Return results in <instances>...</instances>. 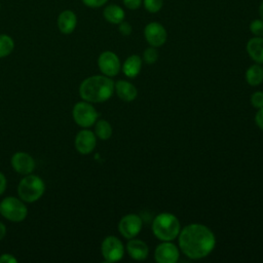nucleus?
<instances>
[{"label":"nucleus","mask_w":263,"mask_h":263,"mask_svg":"<svg viewBox=\"0 0 263 263\" xmlns=\"http://www.w3.org/2000/svg\"><path fill=\"white\" fill-rule=\"evenodd\" d=\"M178 237L181 251L193 260L206 257L216 246V237L213 231L205 225L198 223L185 226Z\"/></svg>","instance_id":"obj_1"},{"label":"nucleus","mask_w":263,"mask_h":263,"mask_svg":"<svg viewBox=\"0 0 263 263\" xmlns=\"http://www.w3.org/2000/svg\"><path fill=\"white\" fill-rule=\"evenodd\" d=\"M114 92V82L106 75H95L84 79L79 85L80 97L89 103H103Z\"/></svg>","instance_id":"obj_2"},{"label":"nucleus","mask_w":263,"mask_h":263,"mask_svg":"<svg viewBox=\"0 0 263 263\" xmlns=\"http://www.w3.org/2000/svg\"><path fill=\"white\" fill-rule=\"evenodd\" d=\"M153 234L162 241L176 239L181 231L179 219L171 213L158 214L152 222Z\"/></svg>","instance_id":"obj_3"},{"label":"nucleus","mask_w":263,"mask_h":263,"mask_svg":"<svg viewBox=\"0 0 263 263\" xmlns=\"http://www.w3.org/2000/svg\"><path fill=\"white\" fill-rule=\"evenodd\" d=\"M45 191V184L41 178L35 175H26L17 186L18 196L23 201L34 202L38 200Z\"/></svg>","instance_id":"obj_4"},{"label":"nucleus","mask_w":263,"mask_h":263,"mask_svg":"<svg viewBox=\"0 0 263 263\" xmlns=\"http://www.w3.org/2000/svg\"><path fill=\"white\" fill-rule=\"evenodd\" d=\"M0 213L11 222H21L27 217L28 209L22 199L8 196L0 202Z\"/></svg>","instance_id":"obj_5"},{"label":"nucleus","mask_w":263,"mask_h":263,"mask_svg":"<svg viewBox=\"0 0 263 263\" xmlns=\"http://www.w3.org/2000/svg\"><path fill=\"white\" fill-rule=\"evenodd\" d=\"M74 121L81 127H89L96 123L98 112L89 102H78L72 110Z\"/></svg>","instance_id":"obj_6"},{"label":"nucleus","mask_w":263,"mask_h":263,"mask_svg":"<svg viewBox=\"0 0 263 263\" xmlns=\"http://www.w3.org/2000/svg\"><path fill=\"white\" fill-rule=\"evenodd\" d=\"M102 256L107 262H117L123 258L124 255V247L121 240L114 236H107L101 246Z\"/></svg>","instance_id":"obj_7"},{"label":"nucleus","mask_w":263,"mask_h":263,"mask_svg":"<svg viewBox=\"0 0 263 263\" xmlns=\"http://www.w3.org/2000/svg\"><path fill=\"white\" fill-rule=\"evenodd\" d=\"M143 220L136 214H127L121 218L118 223V230L120 234L127 238L136 237L142 230Z\"/></svg>","instance_id":"obj_8"},{"label":"nucleus","mask_w":263,"mask_h":263,"mask_svg":"<svg viewBox=\"0 0 263 263\" xmlns=\"http://www.w3.org/2000/svg\"><path fill=\"white\" fill-rule=\"evenodd\" d=\"M98 66L100 71L108 77L116 76L121 69L119 58L117 57L116 53L110 50L103 51L99 55Z\"/></svg>","instance_id":"obj_9"},{"label":"nucleus","mask_w":263,"mask_h":263,"mask_svg":"<svg viewBox=\"0 0 263 263\" xmlns=\"http://www.w3.org/2000/svg\"><path fill=\"white\" fill-rule=\"evenodd\" d=\"M144 36L150 46L154 47H159L163 45L167 39V33L165 28L157 22H151L146 25L144 29Z\"/></svg>","instance_id":"obj_10"},{"label":"nucleus","mask_w":263,"mask_h":263,"mask_svg":"<svg viewBox=\"0 0 263 263\" xmlns=\"http://www.w3.org/2000/svg\"><path fill=\"white\" fill-rule=\"evenodd\" d=\"M180 256L176 245L171 241H163L158 245L154 252V258L158 263H175Z\"/></svg>","instance_id":"obj_11"},{"label":"nucleus","mask_w":263,"mask_h":263,"mask_svg":"<svg viewBox=\"0 0 263 263\" xmlns=\"http://www.w3.org/2000/svg\"><path fill=\"white\" fill-rule=\"evenodd\" d=\"M74 145L80 154H89L97 145V136L88 129H82L77 133Z\"/></svg>","instance_id":"obj_12"},{"label":"nucleus","mask_w":263,"mask_h":263,"mask_svg":"<svg viewBox=\"0 0 263 263\" xmlns=\"http://www.w3.org/2000/svg\"><path fill=\"white\" fill-rule=\"evenodd\" d=\"M13 170L21 175H29L35 168V160L26 152H16L11 157Z\"/></svg>","instance_id":"obj_13"},{"label":"nucleus","mask_w":263,"mask_h":263,"mask_svg":"<svg viewBox=\"0 0 263 263\" xmlns=\"http://www.w3.org/2000/svg\"><path fill=\"white\" fill-rule=\"evenodd\" d=\"M58 28L63 34H71L77 26V15L71 9L63 10L58 16Z\"/></svg>","instance_id":"obj_14"},{"label":"nucleus","mask_w":263,"mask_h":263,"mask_svg":"<svg viewBox=\"0 0 263 263\" xmlns=\"http://www.w3.org/2000/svg\"><path fill=\"white\" fill-rule=\"evenodd\" d=\"M126 251L129 257L137 261H142L147 259L149 255V248L146 242L141 239L130 238L126 243Z\"/></svg>","instance_id":"obj_15"},{"label":"nucleus","mask_w":263,"mask_h":263,"mask_svg":"<svg viewBox=\"0 0 263 263\" xmlns=\"http://www.w3.org/2000/svg\"><path fill=\"white\" fill-rule=\"evenodd\" d=\"M114 91L124 102H133L138 95L136 86L126 80H118L114 83Z\"/></svg>","instance_id":"obj_16"},{"label":"nucleus","mask_w":263,"mask_h":263,"mask_svg":"<svg viewBox=\"0 0 263 263\" xmlns=\"http://www.w3.org/2000/svg\"><path fill=\"white\" fill-rule=\"evenodd\" d=\"M247 52L257 64H263V37H253L247 43Z\"/></svg>","instance_id":"obj_17"},{"label":"nucleus","mask_w":263,"mask_h":263,"mask_svg":"<svg viewBox=\"0 0 263 263\" xmlns=\"http://www.w3.org/2000/svg\"><path fill=\"white\" fill-rule=\"evenodd\" d=\"M142 58H140L138 54H132L124 61L122 65V71L126 77L135 78L139 75L142 69Z\"/></svg>","instance_id":"obj_18"},{"label":"nucleus","mask_w":263,"mask_h":263,"mask_svg":"<svg viewBox=\"0 0 263 263\" xmlns=\"http://www.w3.org/2000/svg\"><path fill=\"white\" fill-rule=\"evenodd\" d=\"M104 18L113 25H118L125 18L124 10L117 4H109L103 10Z\"/></svg>","instance_id":"obj_19"},{"label":"nucleus","mask_w":263,"mask_h":263,"mask_svg":"<svg viewBox=\"0 0 263 263\" xmlns=\"http://www.w3.org/2000/svg\"><path fill=\"white\" fill-rule=\"evenodd\" d=\"M246 80L251 86H257L263 82V67L260 64L250 66L246 72Z\"/></svg>","instance_id":"obj_20"},{"label":"nucleus","mask_w":263,"mask_h":263,"mask_svg":"<svg viewBox=\"0 0 263 263\" xmlns=\"http://www.w3.org/2000/svg\"><path fill=\"white\" fill-rule=\"evenodd\" d=\"M95 135L101 140H108L112 136V126L111 124L104 119L96 121Z\"/></svg>","instance_id":"obj_21"},{"label":"nucleus","mask_w":263,"mask_h":263,"mask_svg":"<svg viewBox=\"0 0 263 263\" xmlns=\"http://www.w3.org/2000/svg\"><path fill=\"white\" fill-rule=\"evenodd\" d=\"M13 48V39L6 34H0V58H5L9 55L12 52Z\"/></svg>","instance_id":"obj_22"},{"label":"nucleus","mask_w":263,"mask_h":263,"mask_svg":"<svg viewBox=\"0 0 263 263\" xmlns=\"http://www.w3.org/2000/svg\"><path fill=\"white\" fill-rule=\"evenodd\" d=\"M143 60L145 63L151 65L154 64L158 60V51L156 47L149 46L147 47L143 52Z\"/></svg>","instance_id":"obj_23"},{"label":"nucleus","mask_w":263,"mask_h":263,"mask_svg":"<svg viewBox=\"0 0 263 263\" xmlns=\"http://www.w3.org/2000/svg\"><path fill=\"white\" fill-rule=\"evenodd\" d=\"M144 7L150 13L158 12L163 5V0H144Z\"/></svg>","instance_id":"obj_24"},{"label":"nucleus","mask_w":263,"mask_h":263,"mask_svg":"<svg viewBox=\"0 0 263 263\" xmlns=\"http://www.w3.org/2000/svg\"><path fill=\"white\" fill-rule=\"evenodd\" d=\"M250 31L256 37H263V20L256 18L252 21L250 24Z\"/></svg>","instance_id":"obj_25"},{"label":"nucleus","mask_w":263,"mask_h":263,"mask_svg":"<svg viewBox=\"0 0 263 263\" xmlns=\"http://www.w3.org/2000/svg\"><path fill=\"white\" fill-rule=\"evenodd\" d=\"M251 104L256 109L263 108V91H255L251 96Z\"/></svg>","instance_id":"obj_26"},{"label":"nucleus","mask_w":263,"mask_h":263,"mask_svg":"<svg viewBox=\"0 0 263 263\" xmlns=\"http://www.w3.org/2000/svg\"><path fill=\"white\" fill-rule=\"evenodd\" d=\"M118 31L120 32L121 35L123 36H128L132 34V31H133V28L130 26L129 23L123 21L121 22L120 24H118Z\"/></svg>","instance_id":"obj_27"},{"label":"nucleus","mask_w":263,"mask_h":263,"mask_svg":"<svg viewBox=\"0 0 263 263\" xmlns=\"http://www.w3.org/2000/svg\"><path fill=\"white\" fill-rule=\"evenodd\" d=\"M81 1L85 6L90 7V8L102 7L108 2V0H81Z\"/></svg>","instance_id":"obj_28"},{"label":"nucleus","mask_w":263,"mask_h":263,"mask_svg":"<svg viewBox=\"0 0 263 263\" xmlns=\"http://www.w3.org/2000/svg\"><path fill=\"white\" fill-rule=\"evenodd\" d=\"M122 2L125 7H127L128 9H132V10H135V9H138L142 5L143 0H122Z\"/></svg>","instance_id":"obj_29"},{"label":"nucleus","mask_w":263,"mask_h":263,"mask_svg":"<svg viewBox=\"0 0 263 263\" xmlns=\"http://www.w3.org/2000/svg\"><path fill=\"white\" fill-rule=\"evenodd\" d=\"M17 259L11 254H2L0 256V263H16Z\"/></svg>","instance_id":"obj_30"},{"label":"nucleus","mask_w":263,"mask_h":263,"mask_svg":"<svg viewBox=\"0 0 263 263\" xmlns=\"http://www.w3.org/2000/svg\"><path fill=\"white\" fill-rule=\"evenodd\" d=\"M255 122L259 128L263 130V108L258 109L256 115H255Z\"/></svg>","instance_id":"obj_31"},{"label":"nucleus","mask_w":263,"mask_h":263,"mask_svg":"<svg viewBox=\"0 0 263 263\" xmlns=\"http://www.w3.org/2000/svg\"><path fill=\"white\" fill-rule=\"evenodd\" d=\"M6 185H7L6 178H5V176L0 172V195L4 193V191H5V189H6Z\"/></svg>","instance_id":"obj_32"},{"label":"nucleus","mask_w":263,"mask_h":263,"mask_svg":"<svg viewBox=\"0 0 263 263\" xmlns=\"http://www.w3.org/2000/svg\"><path fill=\"white\" fill-rule=\"evenodd\" d=\"M5 234H6V227L3 223L0 222V240L5 236Z\"/></svg>","instance_id":"obj_33"},{"label":"nucleus","mask_w":263,"mask_h":263,"mask_svg":"<svg viewBox=\"0 0 263 263\" xmlns=\"http://www.w3.org/2000/svg\"><path fill=\"white\" fill-rule=\"evenodd\" d=\"M259 14H260V18L263 20V1L261 2L260 6H259Z\"/></svg>","instance_id":"obj_34"},{"label":"nucleus","mask_w":263,"mask_h":263,"mask_svg":"<svg viewBox=\"0 0 263 263\" xmlns=\"http://www.w3.org/2000/svg\"><path fill=\"white\" fill-rule=\"evenodd\" d=\"M0 9H1V3H0Z\"/></svg>","instance_id":"obj_35"}]
</instances>
